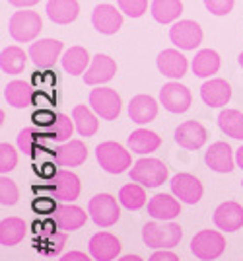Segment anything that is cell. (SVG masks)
<instances>
[{"label": "cell", "instance_id": "1", "mask_svg": "<svg viewBox=\"0 0 243 261\" xmlns=\"http://www.w3.org/2000/svg\"><path fill=\"white\" fill-rule=\"evenodd\" d=\"M183 238V228L175 222H148L142 228V240L144 244L152 250H171L179 246V242Z\"/></svg>", "mask_w": 243, "mask_h": 261}, {"label": "cell", "instance_id": "2", "mask_svg": "<svg viewBox=\"0 0 243 261\" xmlns=\"http://www.w3.org/2000/svg\"><path fill=\"white\" fill-rule=\"evenodd\" d=\"M96 158H98V164H100L107 174H115V175L123 174L133 164L131 152H127L125 146H121L119 142H113V141H105L101 142V144H98L96 146Z\"/></svg>", "mask_w": 243, "mask_h": 261}, {"label": "cell", "instance_id": "3", "mask_svg": "<svg viewBox=\"0 0 243 261\" xmlns=\"http://www.w3.org/2000/svg\"><path fill=\"white\" fill-rule=\"evenodd\" d=\"M12 39L20 41V43H29L43 30V20L41 16L34 10H20L10 18L8 23Z\"/></svg>", "mask_w": 243, "mask_h": 261}, {"label": "cell", "instance_id": "4", "mask_svg": "<svg viewBox=\"0 0 243 261\" xmlns=\"http://www.w3.org/2000/svg\"><path fill=\"white\" fill-rule=\"evenodd\" d=\"M167 166L158 158H140L131 168V181L144 187H160L167 179Z\"/></svg>", "mask_w": 243, "mask_h": 261}, {"label": "cell", "instance_id": "5", "mask_svg": "<svg viewBox=\"0 0 243 261\" xmlns=\"http://www.w3.org/2000/svg\"><path fill=\"white\" fill-rule=\"evenodd\" d=\"M88 215L98 226L107 228V226H113L121 218V207H119L117 199L113 195H109V193H98V195H94L89 199Z\"/></svg>", "mask_w": 243, "mask_h": 261}, {"label": "cell", "instance_id": "6", "mask_svg": "<svg viewBox=\"0 0 243 261\" xmlns=\"http://www.w3.org/2000/svg\"><path fill=\"white\" fill-rule=\"evenodd\" d=\"M226 250V238L218 230H200L191 240V251L200 261L218 259Z\"/></svg>", "mask_w": 243, "mask_h": 261}, {"label": "cell", "instance_id": "7", "mask_svg": "<svg viewBox=\"0 0 243 261\" xmlns=\"http://www.w3.org/2000/svg\"><path fill=\"white\" fill-rule=\"evenodd\" d=\"M89 106L92 109L105 121H115L121 115L123 101L121 96L117 94V90L113 88L98 86L89 92Z\"/></svg>", "mask_w": 243, "mask_h": 261}, {"label": "cell", "instance_id": "8", "mask_svg": "<svg viewBox=\"0 0 243 261\" xmlns=\"http://www.w3.org/2000/svg\"><path fill=\"white\" fill-rule=\"evenodd\" d=\"M169 39L181 51H195L202 43V30L193 20H179L169 28Z\"/></svg>", "mask_w": 243, "mask_h": 261}, {"label": "cell", "instance_id": "9", "mask_svg": "<svg viewBox=\"0 0 243 261\" xmlns=\"http://www.w3.org/2000/svg\"><path fill=\"white\" fill-rule=\"evenodd\" d=\"M51 189V193L56 201L60 203H72L80 197L82 191V185L78 179L76 174L68 172V170H58L55 174V177L51 179V185H47Z\"/></svg>", "mask_w": 243, "mask_h": 261}, {"label": "cell", "instance_id": "10", "mask_svg": "<svg viewBox=\"0 0 243 261\" xmlns=\"http://www.w3.org/2000/svg\"><path fill=\"white\" fill-rule=\"evenodd\" d=\"M63 47L65 45L60 43L58 39H39L37 43H32L29 47V59L34 61V65L37 68H53L56 65V61L60 59V53H63Z\"/></svg>", "mask_w": 243, "mask_h": 261}, {"label": "cell", "instance_id": "11", "mask_svg": "<svg viewBox=\"0 0 243 261\" xmlns=\"http://www.w3.org/2000/svg\"><path fill=\"white\" fill-rule=\"evenodd\" d=\"M191 92L179 82H167L160 90V103L169 113H185L191 108Z\"/></svg>", "mask_w": 243, "mask_h": 261}, {"label": "cell", "instance_id": "12", "mask_svg": "<svg viewBox=\"0 0 243 261\" xmlns=\"http://www.w3.org/2000/svg\"><path fill=\"white\" fill-rule=\"evenodd\" d=\"M121 240L109 232H98L89 238L88 250L96 261H115L121 253Z\"/></svg>", "mask_w": 243, "mask_h": 261}, {"label": "cell", "instance_id": "13", "mask_svg": "<svg viewBox=\"0 0 243 261\" xmlns=\"http://www.w3.org/2000/svg\"><path fill=\"white\" fill-rule=\"evenodd\" d=\"M171 193L187 203V205H197L200 199H202V193H204V187L200 184L195 175L191 174H177L171 177Z\"/></svg>", "mask_w": 243, "mask_h": 261}, {"label": "cell", "instance_id": "14", "mask_svg": "<svg viewBox=\"0 0 243 261\" xmlns=\"http://www.w3.org/2000/svg\"><path fill=\"white\" fill-rule=\"evenodd\" d=\"M206 139H208V130L195 119L185 121L175 129V142L185 150H199L204 146Z\"/></svg>", "mask_w": 243, "mask_h": 261}, {"label": "cell", "instance_id": "15", "mask_svg": "<svg viewBox=\"0 0 243 261\" xmlns=\"http://www.w3.org/2000/svg\"><path fill=\"white\" fill-rule=\"evenodd\" d=\"M92 25L103 35H113L121 30L123 14L113 4H98L92 14Z\"/></svg>", "mask_w": 243, "mask_h": 261}, {"label": "cell", "instance_id": "16", "mask_svg": "<svg viewBox=\"0 0 243 261\" xmlns=\"http://www.w3.org/2000/svg\"><path fill=\"white\" fill-rule=\"evenodd\" d=\"M117 74V63L111 59L109 55L98 53L92 59V65L84 74V80L89 86H100L109 82L111 78Z\"/></svg>", "mask_w": 243, "mask_h": 261}, {"label": "cell", "instance_id": "17", "mask_svg": "<svg viewBox=\"0 0 243 261\" xmlns=\"http://www.w3.org/2000/svg\"><path fill=\"white\" fill-rule=\"evenodd\" d=\"M214 224L222 232H237L243 228V207L235 201H226L214 211Z\"/></svg>", "mask_w": 243, "mask_h": 261}, {"label": "cell", "instance_id": "18", "mask_svg": "<svg viewBox=\"0 0 243 261\" xmlns=\"http://www.w3.org/2000/svg\"><path fill=\"white\" fill-rule=\"evenodd\" d=\"M206 166L210 170L218 172V174H230L235 168V160H233V150L228 142H214L210 144L208 152L204 156Z\"/></svg>", "mask_w": 243, "mask_h": 261}, {"label": "cell", "instance_id": "19", "mask_svg": "<svg viewBox=\"0 0 243 261\" xmlns=\"http://www.w3.org/2000/svg\"><path fill=\"white\" fill-rule=\"evenodd\" d=\"M200 98L210 108L228 106V101L232 98V86L224 78H210L200 86Z\"/></svg>", "mask_w": 243, "mask_h": 261}, {"label": "cell", "instance_id": "20", "mask_svg": "<svg viewBox=\"0 0 243 261\" xmlns=\"http://www.w3.org/2000/svg\"><path fill=\"white\" fill-rule=\"evenodd\" d=\"M148 215L156 220H173L181 215V201L167 193H158L148 201Z\"/></svg>", "mask_w": 243, "mask_h": 261}, {"label": "cell", "instance_id": "21", "mask_svg": "<svg viewBox=\"0 0 243 261\" xmlns=\"http://www.w3.org/2000/svg\"><path fill=\"white\" fill-rule=\"evenodd\" d=\"M88 218H89V215H86L84 208L76 207V205H72V203L58 205L55 211V224L63 230V232H74V230L82 228Z\"/></svg>", "mask_w": 243, "mask_h": 261}, {"label": "cell", "instance_id": "22", "mask_svg": "<svg viewBox=\"0 0 243 261\" xmlns=\"http://www.w3.org/2000/svg\"><path fill=\"white\" fill-rule=\"evenodd\" d=\"M158 70L167 78H183L187 74V59L177 49H164L158 55Z\"/></svg>", "mask_w": 243, "mask_h": 261}, {"label": "cell", "instance_id": "23", "mask_svg": "<svg viewBox=\"0 0 243 261\" xmlns=\"http://www.w3.org/2000/svg\"><path fill=\"white\" fill-rule=\"evenodd\" d=\"M88 160V148L86 144L78 139L67 141L65 144H60L55 150V162L58 166H65V168H74V166H82V164Z\"/></svg>", "mask_w": 243, "mask_h": 261}, {"label": "cell", "instance_id": "24", "mask_svg": "<svg viewBox=\"0 0 243 261\" xmlns=\"http://www.w3.org/2000/svg\"><path fill=\"white\" fill-rule=\"evenodd\" d=\"M158 115V101L152 96L138 94L129 101V117L136 125H146L156 119Z\"/></svg>", "mask_w": 243, "mask_h": 261}, {"label": "cell", "instance_id": "25", "mask_svg": "<svg viewBox=\"0 0 243 261\" xmlns=\"http://www.w3.org/2000/svg\"><path fill=\"white\" fill-rule=\"evenodd\" d=\"M80 4L76 0H49L47 2V16L53 23L67 25L78 18Z\"/></svg>", "mask_w": 243, "mask_h": 261}, {"label": "cell", "instance_id": "26", "mask_svg": "<svg viewBox=\"0 0 243 261\" xmlns=\"http://www.w3.org/2000/svg\"><path fill=\"white\" fill-rule=\"evenodd\" d=\"M4 98L8 101V106L16 109H25L32 106L34 101V88L29 82L23 80H12L4 88Z\"/></svg>", "mask_w": 243, "mask_h": 261}, {"label": "cell", "instance_id": "27", "mask_svg": "<svg viewBox=\"0 0 243 261\" xmlns=\"http://www.w3.org/2000/svg\"><path fill=\"white\" fill-rule=\"evenodd\" d=\"M60 63L70 76H80V74H86V70L92 65V57H89L88 49L76 45V47H70L67 53L63 55Z\"/></svg>", "mask_w": 243, "mask_h": 261}, {"label": "cell", "instance_id": "28", "mask_svg": "<svg viewBox=\"0 0 243 261\" xmlns=\"http://www.w3.org/2000/svg\"><path fill=\"white\" fill-rule=\"evenodd\" d=\"M191 68H193L195 76L210 78L212 74H216L220 70V55L216 51H212V49H202V51L195 55Z\"/></svg>", "mask_w": 243, "mask_h": 261}, {"label": "cell", "instance_id": "29", "mask_svg": "<svg viewBox=\"0 0 243 261\" xmlns=\"http://www.w3.org/2000/svg\"><path fill=\"white\" fill-rule=\"evenodd\" d=\"M129 148L136 154H150L160 148L162 144V139L156 135L154 130H148V129H136L129 135Z\"/></svg>", "mask_w": 243, "mask_h": 261}, {"label": "cell", "instance_id": "30", "mask_svg": "<svg viewBox=\"0 0 243 261\" xmlns=\"http://www.w3.org/2000/svg\"><path fill=\"white\" fill-rule=\"evenodd\" d=\"M152 16L158 23H173L183 14L181 0H152Z\"/></svg>", "mask_w": 243, "mask_h": 261}, {"label": "cell", "instance_id": "31", "mask_svg": "<svg viewBox=\"0 0 243 261\" xmlns=\"http://www.w3.org/2000/svg\"><path fill=\"white\" fill-rule=\"evenodd\" d=\"M218 127L224 135L235 141H243V113L237 109H222L218 113Z\"/></svg>", "mask_w": 243, "mask_h": 261}, {"label": "cell", "instance_id": "32", "mask_svg": "<svg viewBox=\"0 0 243 261\" xmlns=\"http://www.w3.org/2000/svg\"><path fill=\"white\" fill-rule=\"evenodd\" d=\"M25 65H27V55L23 53V49L16 47V45L2 49L0 68H2L4 74H22Z\"/></svg>", "mask_w": 243, "mask_h": 261}, {"label": "cell", "instance_id": "33", "mask_svg": "<svg viewBox=\"0 0 243 261\" xmlns=\"http://www.w3.org/2000/svg\"><path fill=\"white\" fill-rule=\"evenodd\" d=\"M27 232V226L22 218L8 217L0 222V244L2 246H16L20 244Z\"/></svg>", "mask_w": 243, "mask_h": 261}, {"label": "cell", "instance_id": "34", "mask_svg": "<svg viewBox=\"0 0 243 261\" xmlns=\"http://www.w3.org/2000/svg\"><path fill=\"white\" fill-rule=\"evenodd\" d=\"M96 115L98 113L94 109H89L88 106H76V108L72 109V121H74L78 133L82 137H92V135L98 133L100 123H98Z\"/></svg>", "mask_w": 243, "mask_h": 261}, {"label": "cell", "instance_id": "35", "mask_svg": "<svg viewBox=\"0 0 243 261\" xmlns=\"http://www.w3.org/2000/svg\"><path fill=\"white\" fill-rule=\"evenodd\" d=\"M146 191H144V185L136 184H127L121 187V191H119V203H121L125 208H129V211H138V208H142L146 205Z\"/></svg>", "mask_w": 243, "mask_h": 261}, {"label": "cell", "instance_id": "36", "mask_svg": "<svg viewBox=\"0 0 243 261\" xmlns=\"http://www.w3.org/2000/svg\"><path fill=\"white\" fill-rule=\"evenodd\" d=\"M43 139H55V133L47 135V133H35L34 129H22L20 135H18V148L22 152L34 154L35 146L43 141Z\"/></svg>", "mask_w": 243, "mask_h": 261}, {"label": "cell", "instance_id": "37", "mask_svg": "<svg viewBox=\"0 0 243 261\" xmlns=\"http://www.w3.org/2000/svg\"><path fill=\"white\" fill-rule=\"evenodd\" d=\"M18 199H20V189H18L16 181L2 175L0 177V205L2 207H12V205L18 203Z\"/></svg>", "mask_w": 243, "mask_h": 261}, {"label": "cell", "instance_id": "38", "mask_svg": "<svg viewBox=\"0 0 243 261\" xmlns=\"http://www.w3.org/2000/svg\"><path fill=\"white\" fill-rule=\"evenodd\" d=\"M74 121H70L68 115L65 113H56V121L53 125V133H55V141L58 142H67L70 141L72 133H74Z\"/></svg>", "mask_w": 243, "mask_h": 261}, {"label": "cell", "instance_id": "39", "mask_svg": "<svg viewBox=\"0 0 243 261\" xmlns=\"http://www.w3.org/2000/svg\"><path fill=\"white\" fill-rule=\"evenodd\" d=\"M16 166H18V152H16V148L12 144H8V142H2L0 144V174H8Z\"/></svg>", "mask_w": 243, "mask_h": 261}, {"label": "cell", "instance_id": "40", "mask_svg": "<svg viewBox=\"0 0 243 261\" xmlns=\"http://www.w3.org/2000/svg\"><path fill=\"white\" fill-rule=\"evenodd\" d=\"M119 10L131 18H140L148 10V0H117Z\"/></svg>", "mask_w": 243, "mask_h": 261}, {"label": "cell", "instance_id": "41", "mask_svg": "<svg viewBox=\"0 0 243 261\" xmlns=\"http://www.w3.org/2000/svg\"><path fill=\"white\" fill-rule=\"evenodd\" d=\"M235 0H204V6L214 16H228L233 10Z\"/></svg>", "mask_w": 243, "mask_h": 261}, {"label": "cell", "instance_id": "42", "mask_svg": "<svg viewBox=\"0 0 243 261\" xmlns=\"http://www.w3.org/2000/svg\"><path fill=\"white\" fill-rule=\"evenodd\" d=\"M32 121L39 127H49V125H55L56 113H53L51 109H39L32 115Z\"/></svg>", "mask_w": 243, "mask_h": 261}, {"label": "cell", "instance_id": "43", "mask_svg": "<svg viewBox=\"0 0 243 261\" xmlns=\"http://www.w3.org/2000/svg\"><path fill=\"white\" fill-rule=\"evenodd\" d=\"M35 213H43V215H49V213H55L56 211V205L55 201L51 199V197H39V199H35L34 205H32Z\"/></svg>", "mask_w": 243, "mask_h": 261}, {"label": "cell", "instance_id": "44", "mask_svg": "<svg viewBox=\"0 0 243 261\" xmlns=\"http://www.w3.org/2000/svg\"><path fill=\"white\" fill-rule=\"evenodd\" d=\"M148 261H179V257H177L173 251H167V250H158L150 257Z\"/></svg>", "mask_w": 243, "mask_h": 261}, {"label": "cell", "instance_id": "45", "mask_svg": "<svg viewBox=\"0 0 243 261\" xmlns=\"http://www.w3.org/2000/svg\"><path fill=\"white\" fill-rule=\"evenodd\" d=\"M60 261H92L86 255V253H82V251H70V253H65Z\"/></svg>", "mask_w": 243, "mask_h": 261}, {"label": "cell", "instance_id": "46", "mask_svg": "<svg viewBox=\"0 0 243 261\" xmlns=\"http://www.w3.org/2000/svg\"><path fill=\"white\" fill-rule=\"evenodd\" d=\"M67 234H68V232H60V234H56V232H55V238H53V250H55V251L63 250L65 240H67Z\"/></svg>", "mask_w": 243, "mask_h": 261}, {"label": "cell", "instance_id": "47", "mask_svg": "<svg viewBox=\"0 0 243 261\" xmlns=\"http://www.w3.org/2000/svg\"><path fill=\"white\" fill-rule=\"evenodd\" d=\"M8 2L16 8H29V6H35L39 0H8Z\"/></svg>", "mask_w": 243, "mask_h": 261}, {"label": "cell", "instance_id": "48", "mask_svg": "<svg viewBox=\"0 0 243 261\" xmlns=\"http://www.w3.org/2000/svg\"><path fill=\"white\" fill-rule=\"evenodd\" d=\"M235 162H237V166L243 170V146H239L237 152H235Z\"/></svg>", "mask_w": 243, "mask_h": 261}, {"label": "cell", "instance_id": "49", "mask_svg": "<svg viewBox=\"0 0 243 261\" xmlns=\"http://www.w3.org/2000/svg\"><path fill=\"white\" fill-rule=\"evenodd\" d=\"M117 261H144V259L138 257V255H123V257H119Z\"/></svg>", "mask_w": 243, "mask_h": 261}, {"label": "cell", "instance_id": "50", "mask_svg": "<svg viewBox=\"0 0 243 261\" xmlns=\"http://www.w3.org/2000/svg\"><path fill=\"white\" fill-rule=\"evenodd\" d=\"M239 65H241V68H243V51H241V55H239Z\"/></svg>", "mask_w": 243, "mask_h": 261}, {"label": "cell", "instance_id": "51", "mask_svg": "<svg viewBox=\"0 0 243 261\" xmlns=\"http://www.w3.org/2000/svg\"><path fill=\"white\" fill-rule=\"evenodd\" d=\"M241 185H243V181H241Z\"/></svg>", "mask_w": 243, "mask_h": 261}]
</instances>
